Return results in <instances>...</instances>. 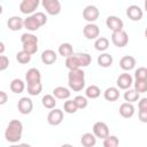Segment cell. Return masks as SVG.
Returning a JSON list of instances; mask_svg holds the SVG:
<instances>
[{
	"label": "cell",
	"instance_id": "cell-1",
	"mask_svg": "<svg viewBox=\"0 0 147 147\" xmlns=\"http://www.w3.org/2000/svg\"><path fill=\"white\" fill-rule=\"evenodd\" d=\"M91 61H92V57L87 53H74L71 56L65 59V67L69 70L80 69L90 65Z\"/></svg>",
	"mask_w": 147,
	"mask_h": 147
},
{
	"label": "cell",
	"instance_id": "cell-2",
	"mask_svg": "<svg viewBox=\"0 0 147 147\" xmlns=\"http://www.w3.org/2000/svg\"><path fill=\"white\" fill-rule=\"evenodd\" d=\"M23 133V124L18 119H13L7 125V129L5 131V138L8 142L15 144L18 142L22 138Z\"/></svg>",
	"mask_w": 147,
	"mask_h": 147
},
{
	"label": "cell",
	"instance_id": "cell-3",
	"mask_svg": "<svg viewBox=\"0 0 147 147\" xmlns=\"http://www.w3.org/2000/svg\"><path fill=\"white\" fill-rule=\"evenodd\" d=\"M68 85L70 90L79 92L85 87V72L82 69L69 70L68 74Z\"/></svg>",
	"mask_w": 147,
	"mask_h": 147
},
{
	"label": "cell",
	"instance_id": "cell-4",
	"mask_svg": "<svg viewBox=\"0 0 147 147\" xmlns=\"http://www.w3.org/2000/svg\"><path fill=\"white\" fill-rule=\"evenodd\" d=\"M46 22H47L46 15L42 11H38L24 18V28L29 31H37L40 26L45 25Z\"/></svg>",
	"mask_w": 147,
	"mask_h": 147
},
{
	"label": "cell",
	"instance_id": "cell-5",
	"mask_svg": "<svg viewBox=\"0 0 147 147\" xmlns=\"http://www.w3.org/2000/svg\"><path fill=\"white\" fill-rule=\"evenodd\" d=\"M21 41H22V47L25 52L30 53L31 55H33L34 53H37L38 51V38L32 34V33H23L21 36Z\"/></svg>",
	"mask_w": 147,
	"mask_h": 147
},
{
	"label": "cell",
	"instance_id": "cell-6",
	"mask_svg": "<svg viewBox=\"0 0 147 147\" xmlns=\"http://www.w3.org/2000/svg\"><path fill=\"white\" fill-rule=\"evenodd\" d=\"M111 42L116 47L122 48V47H124V46L127 45V42H129V36H127V33L124 30L114 31L113 34H111Z\"/></svg>",
	"mask_w": 147,
	"mask_h": 147
},
{
	"label": "cell",
	"instance_id": "cell-7",
	"mask_svg": "<svg viewBox=\"0 0 147 147\" xmlns=\"http://www.w3.org/2000/svg\"><path fill=\"white\" fill-rule=\"evenodd\" d=\"M41 5L48 15L55 16L61 11V2L59 0H41Z\"/></svg>",
	"mask_w": 147,
	"mask_h": 147
},
{
	"label": "cell",
	"instance_id": "cell-8",
	"mask_svg": "<svg viewBox=\"0 0 147 147\" xmlns=\"http://www.w3.org/2000/svg\"><path fill=\"white\" fill-rule=\"evenodd\" d=\"M39 3L40 0H22V2L20 3V10L22 14L25 15L33 14L34 10L38 8Z\"/></svg>",
	"mask_w": 147,
	"mask_h": 147
},
{
	"label": "cell",
	"instance_id": "cell-9",
	"mask_svg": "<svg viewBox=\"0 0 147 147\" xmlns=\"http://www.w3.org/2000/svg\"><path fill=\"white\" fill-rule=\"evenodd\" d=\"M100 11L98 9V7L93 6V5H88L84 8L83 10V17L85 21H87L88 23H93L99 18Z\"/></svg>",
	"mask_w": 147,
	"mask_h": 147
},
{
	"label": "cell",
	"instance_id": "cell-10",
	"mask_svg": "<svg viewBox=\"0 0 147 147\" xmlns=\"http://www.w3.org/2000/svg\"><path fill=\"white\" fill-rule=\"evenodd\" d=\"M62 121H63V110L61 109L53 108L47 115V122L49 125H53V126L60 125Z\"/></svg>",
	"mask_w": 147,
	"mask_h": 147
},
{
	"label": "cell",
	"instance_id": "cell-11",
	"mask_svg": "<svg viewBox=\"0 0 147 147\" xmlns=\"http://www.w3.org/2000/svg\"><path fill=\"white\" fill-rule=\"evenodd\" d=\"M17 109L22 115H29L33 109V102L30 98L23 96L17 102Z\"/></svg>",
	"mask_w": 147,
	"mask_h": 147
},
{
	"label": "cell",
	"instance_id": "cell-12",
	"mask_svg": "<svg viewBox=\"0 0 147 147\" xmlns=\"http://www.w3.org/2000/svg\"><path fill=\"white\" fill-rule=\"evenodd\" d=\"M83 33L85 36L86 39L88 40H93V39H96L99 38V34H100V29L96 24L94 23H87L84 29H83Z\"/></svg>",
	"mask_w": 147,
	"mask_h": 147
},
{
	"label": "cell",
	"instance_id": "cell-13",
	"mask_svg": "<svg viewBox=\"0 0 147 147\" xmlns=\"http://www.w3.org/2000/svg\"><path fill=\"white\" fill-rule=\"evenodd\" d=\"M93 133L96 138L105 139L109 136V127L105 122H95L93 125Z\"/></svg>",
	"mask_w": 147,
	"mask_h": 147
},
{
	"label": "cell",
	"instance_id": "cell-14",
	"mask_svg": "<svg viewBox=\"0 0 147 147\" xmlns=\"http://www.w3.org/2000/svg\"><path fill=\"white\" fill-rule=\"evenodd\" d=\"M106 25L109 30H111L113 32L114 31H119V30H123V26H124V23L123 21L117 17V16H114V15H110L107 17L106 20Z\"/></svg>",
	"mask_w": 147,
	"mask_h": 147
},
{
	"label": "cell",
	"instance_id": "cell-15",
	"mask_svg": "<svg viewBox=\"0 0 147 147\" xmlns=\"http://www.w3.org/2000/svg\"><path fill=\"white\" fill-rule=\"evenodd\" d=\"M126 15H127V17H129L131 21L137 22V21H140V20L142 18L144 11H142V9H141L139 6H137V5H131V6H129V7L126 8Z\"/></svg>",
	"mask_w": 147,
	"mask_h": 147
},
{
	"label": "cell",
	"instance_id": "cell-16",
	"mask_svg": "<svg viewBox=\"0 0 147 147\" xmlns=\"http://www.w3.org/2000/svg\"><path fill=\"white\" fill-rule=\"evenodd\" d=\"M116 84H117V87L121 88V90H127L131 87V85L133 84V79H132V76L130 74H122L118 76L117 80H116Z\"/></svg>",
	"mask_w": 147,
	"mask_h": 147
},
{
	"label": "cell",
	"instance_id": "cell-17",
	"mask_svg": "<svg viewBox=\"0 0 147 147\" xmlns=\"http://www.w3.org/2000/svg\"><path fill=\"white\" fill-rule=\"evenodd\" d=\"M7 26L11 31H18L22 28H24V20L20 16H11L7 21Z\"/></svg>",
	"mask_w": 147,
	"mask_h": 147
},
{
	"label": "cell",
	"instance_id": "cell-18",
	"mask_svg": "<svg viewBox=\"0 0 147 147\" xmlns=\"http://www.w3.org/2000/svg\"><path fill=\"white\" fill-rule=\"evenodd\" d=\"M25 80L28 84L39 83L41 80V74L37 68H31L25 74Z\"/></svg>",
	"mask_w": 147,
	"mask_h": 147
},
{
	"label": "cell",
	"instance_id": "cell-19",
	"mask_svg": "<svg viewBox=\"0 0 147 147\" xmlns=\"http://www.w3.org/2000/svg\"><path fill=\"white\" fill-rule=\"evenodd\" d=\"M137 62H136V59L131 55H125L119 61V67L124 70V71H130L132 70L134 67H136Z\"/></svg>",
	"mask_w": 147,
	"mask_h": 147
},
{
	"label": "cell",
	"instance_id": "cell-20",
	"mask_svg": "<svg viewBox=\"0 0 147 147\" xmlns=\"http://www.w3.org/2000/svg\"><path fill=\"white\" fill-rule=\"evenodd\" d=\"M134 106L131 102H124L119 106V114L124 118H131L134 115Z\"/></svg>",
	"mask_w": 147,
	"mask_h": 147
},
{
	"label": "cell",
	"instance_id": "cell-21",
	"mask_svg": "<svg viewBox=\"0 0 147 147\" xmlns=\"http://www.w3.org/2000/svg\"><path fill=\"white\" fill-rule=\"evenodd\" d=\"M57 59V55L55 53V51L53 49H45L42 53H41V61L44 64H53Z\"/></svg>",
	"mask_w": 147,
	"mask_h": 147
},
{
	"label": "cell",
	"instance_id": "cell-22",
	"mask_svg": "<svg viewBox=\"0 0 147 147\" xmlns=\"http://www.w3.org/2000/svg\"><path fill=\"white\" fill-rule=\"evenodd\" d=\"M103 98L107 101H110V102L118 100V98H119V90H118V87H114V86L108 87L103 92Z\"/></svg>",
	"mask_w": 147,
	"mask_h": 147
},
{
	"label": "cell",
	"instance_id": "cell-23",
	"mask_svg": "<svg viewBox=\"0 0 147 147\" xmlns=\"http://www.w3.org/2000/svg\"><path fill=\"white\" fill-rule=\"evenodd\" d=\"M80 144L84 147H93L96 144V137L94 133L86 132L80 137Z\"/></svg>",
	"mask_w": 147,
	"mask_h": 147
},
{
	"label": "cell",
	"instance_id": "cell-24",
	"mask_svg": "<svg viewBox=\"0 0 147 147\" xmlns=\"http://www.w3.org/2000/svg\"><path fill=\"white\" fill-rule=\"evenodd\" d=\"M70 90L64 87V86H57L53 90V95L56 98V99H60V100H65V99H69L70 98Z\"/></svg>",
	"mask_w": 147,
	"mask_h": 147
},
{
	"label": "cell",
	"instance_id": "cell-25",
	"mask_svg": "<svg viewBox=\"0 0 147 147\" xmlns=\"http://www.w3.org/2000/svg\"><path fill=\"white\" fill-rule=\"evenodd\" d=\"M9 87H10V91H11L13 93L20 94V93H22V92L25 90V84H24V82H23L22 79L15 78V79H13V80L10 82Z\"/></svg>",
	"mask_w": 147,
	"mask_h": 147
},
{
	"label": "cell",
	"instance_id": "cell-26",
	"mask_svg": "<svg viewBox=\"0 0 147 147\" xmlns=\"http://www.w3.org/2000/svg\"><path fill=\"white\" fill-rule=\"evenodd\" d=\"M98 61V64L102 68H109L111 64H113V56L108 53H102L101 55L98 56L96 59Z\"/></svg>",
	"mask_w": 147,
	"mask_h": 147
},
{
	"label": "cell",
	"instance_id": "cell-27",
	"mask_svg": "<svg viewBox=\"0 0 147 147\" xmlns=\"http://www.w3.org/2000/svg\"><path fill=\"white\" fill-rule=\"evenodd\" d=\"M123 98H124V100L126 102L133 103V102H136V101L139 100V92L136 91L134 88H127V90H125Z\"/></svg>",
	"mask_w": 147,
	"mask_h": 147
},
{
	"label": "cell",
	"instance_id": "cell-28",
	"mask_svg": "<svg viewBox=\"0 0 147 147\" xmlns=\"http://www.w3.org/2000/svg\"><path fill=\"white\" fill-rule=\"evenodd\" d=\"M59 54L61 55V56H63V57H69V56H71L72 54H74V48H72V46H71V44H69V42H63V44H61L60 46H59Z\"/></svg>",
	"mask_w": 147,
	"mask_h": 147
},
{
	"label": "cell",
	"instance_id": "cell-29",
	"mask_svg": "<svg viewBox=\"0 0 147 147\" xmlns=\"http://www.w3.org/2000/svg\"><path fill=\"white\" fill-rule=\"evenodd\" d=\"M94 47L96 51L99 52H105L108 49L109 47V40L106 38V37H99L95 39V42H94Z\"/></svg>",
	"mask_w": 147,
	"mask_h": 147
},
{
	"label": "cell",
	"instance_id": "cell-30",
	"mask_svg": "<svg viewBox=\"0 0 147 147\" xmlns=\"http://www.w3.org/2000/svg\"><path fill=\"white\" fill-rule=\"evenodd\" d=\"M100 94H101V90L96 85H90L85 90V95L88 99H96L100 96Z\"/></svg>",
	"mask_w": 147,
	"mask_h": 147
},
{
	"label": "cell",
	"instance_id": "cell-31",
	"mask_svg": "<svg viewBox=\"0 0 147 147\" xmlns=\"http://www.w3.org/2000/svg\"><path fill=\"white\" fill-rule=\"evenodd\" d=\"M55 99H56V98H55L54 95H52V94H46V95L42 96L41 103H42V106H44L45 108H47V109H53V108H55V106H56V100H55Z\"/></svg>",
	"mask_w": 147,
	"mask_h": 147
},
{
	"label": "cell",
	"instance_id": "cell-32",
	"mask_svg": "<svg viewBox=\"0 0 147 147\" xmlns=\"http://www.w3.org/2000/svg\"><path fill=\"white\" fill-rule=\"evenodd\" d=\"M31 54L30 53H28V52H25L24 49H22L21 52H18L17 54H16V60H17V62L18 63H21V64H26V63H29L30 61H31Z\"/></svg>",
	"mask_w": 147,
	"mask_h": 147
},
{
	"label": "cell",
	"instance_id": "cell-33",
	"mask_svg": "<svg viewBox=\"0 0 147 147\" xmlns=\"http://www.w3.org/2000/svg\"><path fill=\"white\" fill-rule=\"evenodd\" d=\"M42 91V84L39 83H34V84H28V93L32 96H36L38 94H40V92Z\"/></svg>",
	"mask_w": 147,
	"mask_h": 147
},
{
	"label": "cell",
	"instance_id": "cell-34",
	"mask_svg": "<svg viewBox=\"0 0 147 147\" xmlns=\"http://www.w3.org/2000/svg\"><path fill=\"white\" fill-rule=\"evenodd\" d=\"M63 109L65 113L68 114H75L77 110H78V107L77 105L75 103L74 100H67L64 103H63Z\"/></svg>",
	"mask_w": 147,
	"mask_h": 147
},
{
	"label": "cell",
	"instance_id": "cell-35",
	"mask_svg": "<svg viewBox=\"0 0 147 147\" xmlns=\"http://www.w3.org/2000/svg\"><path fill=\"white\" fill-rule=\"evenodd\" d=\"M119 145V140L116 136H108L103 139V146L105 147H117Z\"/></svg>",
	"mask_w": 147,
	"mask_h": 147
},
{
	"label": "cell",
	"instance_id": "cell-36",
	"mask_svg": "<svg viewBox=\"0 0 147 147\" xmlns=\"http://www.w3.org/2000/svg\"><path fill=\"white\" fill-rule=\"evenodd\" d=\"M134 90L139 93L147 92V79H136L134 82Z\"/></svg>",
	"mask_w": 147,
	"mask_h": 147
},
{
	"label": "cell",
	"instance_id": "cell-37",
	"mask_svg": "<svg viewBox=\"0 0 147 147\" xmlns=\"http://www.w3.org/2000/svg\"><path fill=\"white\" fill-rule=\"evenodd\" d=\"M74 101H75V103L77 105L78 109H84V108H86L87 105H88L87 96H83V95H77V96H75Z\"/></svg>",
	"mask_w": 147,
	"mask_h": 147
},
{
	"label": "cell",
	"instance_id": "cell-38",
	"mask_svg": "<svg viewBox=\"0 0 147 147\" xmlns=\"http://www.w3.org/2000/svg\"><path fill=\"white\" fill-rule=\"evenodd\" d=\"M136 79H147V68L140 67L134 71Z\"/></svg>",
	"mask_w": 147,
	"mask_h": 147
},
{
	"label": "cell",
	"instance_id": "cell-39",
	"mask_svg": "<svg viewBox=\"0 0 147 147\" xmlns=\"http://www.w3.org/2000/svg\"><path fill=\"white\" fill-rule=\"evenodd\" d=\"M9 65V59L6 56V55H2L0 56V71H5Z\"/></svg>",
	"mask_w": 147,
	"mask_h": 147
},
{
	"label": "cell",
	"instance_id": "cell-40",
	"mask_svg": "<svg viewBox=\"0 0 147 147\" xmlns=\"http://www.w3.org/2000/svg\"><path fill=\"white\" fill-rule=\"evenodd\" d=\"M138 108H139V110H147V98H142L139 100Z\"/></svg>",
	"mask_w": 147,
	"mask_h": 147
},
{
	"label": "cell",
	"instance_id": "cell-41",
	"mask_svg": "<svg viewBox=\"0 0 147 147\" xmlns=\"http://www.w3.org/2000/svg\"><path fill=\"white\" fill-rule=\"evenodd\" d=\"M138 117H139L140 122L147 123V110H139L138 111Z\"/></svg>",
	"mask_w": 147,
	"mask_h": 147
},
{
	"label": "cell",
	"instance_id": "cell-42",
	"mask_svg": "<svg viewBox=\"0 0 147 147\" xmlns=\"http://www.w3.org/2000/svg\"><path fill=\"white\" fill-rule=\"evenodd\" d=\"M8 101V95L5 91H0V105H5Z\"/></svg>",
	"mask_w": 147,
	"mask_h": 147
},
{
	"label": "cell",
	"instance_id": "cell-43",
	"mask_svg": "<svg viewBox=\"0 0 147 147\" xmlns=\"http://www.w3.org/2000/svg\"><path fill=\"white\" fill-rule=\"evenodd\" d=\"M0 46H1V48H0V54H3V51H5V44L1 41V42H0Z\"/></svg>",
	"mask_w": 147,
	"mask_h": 147
},
{
	"label": "cell",
	"instance_id": "cell-44",
	"mask_svg": "<svg viewBox=\"0 0 147 147\" xmlns=\"http://www.w3.org/2000/svg\"><path fill=\"white\" fill-rule=\"evenodd\" d=\"M145 10L147 13V0H145Z\"/></svg>",
	"mask_w": 147,
	"mask_h": 147
},
{
	"label": "cell",
	"instance_id": "cell-45",
	"mask_svg": "<svg viewBox=\"0 0 147 147\" xmlns=\"http://www.w3.org/2000/svg\"><path fill=\"white\" fill-rule=\"evenodd\" d=\"M145 37H146V39H147V29L145 30Z\"/></svg>",
	"mask_w": 147,
	"mask_h": 147
}]
</instances>
